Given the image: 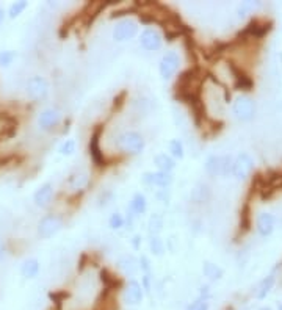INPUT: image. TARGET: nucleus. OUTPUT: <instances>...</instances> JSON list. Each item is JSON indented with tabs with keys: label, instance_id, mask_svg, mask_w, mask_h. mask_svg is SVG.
Returning <instances> with one entry per match:
<instances>
[{
	"label": "nucleus",
	"instance_id": "f257e3e1",
	"mask_svg": "<svg viewBox=\"0 0 282 310\" xmlns=\"http://www.w3.org/2000/svg\"><path fill=\"white\" fill-rule=\"evenodd\" d=\"M118 148L120 151H122L124 154H130V155H138L144 151V146H146V141H144L143 135H140L138 132L133 130H127L124 133H121L118 136Z\"/></svg>",
	"mask_w": 282,
	"mask_h": 310
},
{
	"label": "nucleus",
	"instance_id": "f03ea898",
	"mask_svg": "<svg viewBox=\"0 0 282 310\" xmlns=\"http://www.w3.org/2000/svg\"><path fill=\"white\" fill-rule=\"evenodd\" d=\"M49 89H50L49 81L41 76H33L25 83V93L33 102H41V100L47 99Z\"/></svg>",
	"mask_w": 282,
	"mask_h": 310
},
{
	"label": "nucleus",
	"instance_id": "7ed1b4c3",
	"mask_svg": "<svg viewBox=\"0 0 282 310\" xmlns=\"http://www.w3.org/2000/svg\"><path fill=\"white\" fill-rule=\"evenodd\" d=\"M232 157L229 155H212L208 157L205 161V171L207 174L210 176H229V172H232Z\"/></svg>",
	"mask_w": 282,
	"mask_h": 310
},
{
	"label": "nucleus",
	"instance_id": "20e7f679",
	"mask_svg": "<svg viewBox=\"0 0 282 310\" xmlns=\"http://www.w3.org/2000/svg\"><path fill=\"white\" fill-rule=\"evenodd\" d=\"M232 113L239 121H251L256 115V104L249 96H239L232 104Z\"/></svg>",
	"mask_w": 282,
	"mask_h": 310
},
{
	"label": "nucleus",
	"instance_id": "39448f33",
	"mask_svg": "<svg viewBox=\"0 0 282 310\" xmlns=\"http://www.w3.org/2000/svg\"><path fill=\"white\" fill-rule=\"evenodd\" d=\"M63 227L61 218L57 215H45L38 223V235L42 240H49L53 235H57Z\"/></svg>",
	"mask_w": 282,
	"mask_h": 310
},
{
	"label": "nucleus",
	"instance_id": "423d86ee",
	"mask_svg": "<svg viewBox=\"0 0 282 310\" xmlns=\"http://www.w3.org/2000/svg\"><path fill=\"white\" fill-rule=\"evenodd\" d=\"M179 65H180V60H179L177 53L166 52L165 55L160 58V63H159V72H160L161 78H165V80L171 78L179 71Z\"/></svg>",
	"mask_w": 282,
	"mask_h": 310
},
{
	"label": "nucleus",
	"instance_id": "0eeeda50",
	"mask_svg": "<svg viewBox=\"0 0 282 310\" xmlns=\"http://www.w3.org/2000/svg\"><path fill=\"white\" fill-rule=\"evenodd\" d=\"M138 32V25L132 19H122L120 21L113 29V39L118 42H124L132 39Z\"/></svg>",
	"mask_w": 282,
	"mask_h": 310
},
{
	"label": "nucleus",
	"instance_id": "6e6552de",
	"mask_svg": "<svg viewBox=\"0 0 282 310\" xmlns=\"http://www.w3.org/2000/svg\"><path fill=\"white\" fill-rule=\"evenodd\" d=\"M252 168H254V161H252V158L249 157V155L248 154H240L232 163V172L231 174L237 180H244L252 172Z\"/></svg>",
	"mask_w": 282,
	"mask_h": 310
},
{
	"label": "nucleus",
	"instance_id": "1a4fd4ad",
	"mask_svg": "<svg viewBox=\"0 0 282 310\" xmlns=\"http://www.w3.org/2000/svg\"><path fill=\"white\" fill-rule=\"evenodd\" d=\"M143 298H144V290L141 284L138 280L130 279L124 288V303L130 307H135L143 303Z\"/></svg>",
	"mask_w": 282,
	"mask_h": 310
},
{
	"label": "nucleus",
	"instance_id": "9d476101",
	"mask_svg": "<svg viewBox=\"0 0 282 310\" xmlns=\"http://www.w3.org/2000/svg\"><path fill=\"white\" fill-rule=\"evenodd\" d=\"M61 122V112L57 108H45L38 115V125L42 130H52Z\"/></svg>",
	"mask_w": 282,
	"mask_h": 310
},
{
	"label": "nucleus",
	"instance_id": "9b49d317",
	"mask_svg": "<svg viewBox=\"0 0 282 310\" xmlns=\"http://www.w3.org/2000/svg\"><path fill=\"white\" fill-rule=\"evenodd\" d=\"M140 44L143 49L149 52H156L161 47V36L156 29H146L140 35Z\"/></svg>",
	"mask_w": 282,
	"mask_h": 310
},
{
	"label": "nucleus",
	"instance_id": "f8f14e48",
	"mask_svg": "<svg viewBox=\"0 0 282 310\" xmlns=\"http://www.w3.org/2000/svg\"><path fill=\"white\" fill-rule=\"evenodd\" d=\"M52 199H53V185L50 182L41 185L33 194V202L38 208H47L52 202Z\"/></svg>",
	"mask_w": 282,
	"mask_h": 310
},
{
	"label": "nucleus",
	"instance_id": "ddd939ff",
	"mask_svg": "<svg viewBox=\"0 0 282 310\" xmlns=\"http://www.w3.org/2000/svg\"><path fill=\"white\" fill-rule=\"evenodd\" d=\"M143 180L149 185L154 187H161L166 188L172 184V174L171 172H163V171H157V172H146L143 177Z\"/></svg>",
	"mask_w": 282,
	"mask_h": 310
},
{
	"label": "nucleus",
	"instance_id": "4468645a",
	"mask_svg": "<svg viewBox=\"0 0 282 310\" xmlns=\"http://www.w3.org/2000/svg\"><path fill=\"white\" fill-rule=\"evenodd\" d=\"M256 227H257V232L262 236L271 235L273 231H275V216L271 213H267V212L260 213L256 220Z\"/></svg>",
	"mask_w": 282,
	"mask_h": 310
},
{
	"label": "nucleus",
	"instance_id": "2eb2a0df",
	"mask_svg": "<svg viewBox=\"0 0 282 310\" xmlns=\"http://www.w3.org/2000/svg\"><path fill=\"white\" fill-rule=\"evenodd\" d=\"M118 268H120L125 276H135L140 270V262L133 255H122L118 260Z\"/></svg>",
	"mask_w": 282,
	"mask_h": 310
},
{
	"label": "nucleus",
	"instance_id": "dca6fc26",
	"mask_svg": "<svg viewBox=\"0 0 282 310\" xmlns=\"http://www.w3.org/2000/svg\"><path fill=\"white\" fill-rule=\"evenodd\" d=\"M40 274V262L38 259H27L21 265V276L24 279H35Z\"/></svg>",
	"mask_w": 282,
	"mask_h": 310
},
{
	"label": "nucleus",
	"instance_id": "f3484780",
	"mask_svg": "<svg viewBox=\"0 0 282 310\" xmlns=\"http://www.w3.org/2000/svg\"><path fill=\"white\" fill-rule=\"evenodd\" d=\"M154 163H156L159 171H163V172H171L176 168V160L172 158L169 154H165V152L157 154L156 157H154Z\"/></svg>",
	"mask_w": 282,
	"mask_h": 310
},
{
	"label": "nucleus",
	"instance_id": "a211bd4d",
	"mask_svg": "<svg viewBox=\"0 0 282 310\" xmlns=\"http://www.w3.org/2000/svg\"><path fill=\"white\" fill-rule=\"evenodd\" d=\"M88 180H89V177H88V174L85 171H77V172H74V174L69 177L68 185H69L71 190L77 191V190H81L83 187H86Z\"/></svg>",
	"mask_w": 282,
	"mask_h": 310
},
{
	"label": "nucleus",
	"instance_id": "6ab92c4d",
	"mask_svg": "<svg viewBox=\"0 0 282 310\" xmlns=\"http://www.w3.org/2000/svg\"><path fill=\"white\" fill-rule=\"evenodd\" d=\"M202 274L210 280H220L224 274V271H223V268H220L212 262H204L202 263Z\"/></svg>",
	"mask_w": 282,
	"mask_h": 310
},
{
	"label": "nucleus",
	"instance_id": "aec40b11",
	"mask_svg": "<svg viewBox=\"0 0 282 310\" xmlns=\"http://www.w3.org/2000/svg\"><path fill=\"white\" fill-rule=\"evenodd\" d=\"M146 208H148L146 197H144V194H141V193H136L130 200V212L135 215H143L146 212Z\"/></svg>",
	"mask_w": 282,
	"mask_h": 310
},
{
	"label": "nucleus",
	"instance_id": "412c9836",
	"mask_svg": "<svg viewBox=\"0 0 282 310\" xmlns=\"http://www.w3.org/2000/svg\"><path fill=\"white\" fill-rule=\"evenodd\" d=\"M210 197V190H208L207 185L204 184H199L193 188L192 191V199L195 200L196 204H201V202H205V200Z\"/></svg>",
	"mask_w": 282,
	"mask_h": 310
},
{
	"label": "nucleus",
	"instance_id": "4be33fe9",
	"mask_svg": "<svg viewBox=\"0 0 282 310\" xmlns=\"http://www.w3.org/2000/svg\"><path fill=\"white\" fill-rule=\"evenodd\" d=\"M275 282H276L275 276H267L265 279H263L257 287V293H256L257 299H265L267 295L271 291L273 285H275Z\"/></svg>",
	"mask_w": 282,
	"mask_h": 310
},
{
	"label": "nucleus",
	"instance_id": "5701e85b",
	"mask_svg": "<svg viewBox=\"0 0 282 310\" xmlns=\"http://www.w3.org/2000/svg\"><path fill=\"white\" fill-rule=\"evenodd\" d=\"M89 154H91V157H93V160L97 163V165H101L102 163V154H101V148H99V132H94L93 136H91Z\"/></svg>",
	"mask_w": 282,
	"mask_h": 310
},
{
	"label": "nucleus",
	"instance_id": "b1692460",
	"mask_svg": "<svg viewBox=\"0 0 282 310\" xmlns=\"http://www.w3.org/2000/svg\"><path fill=\"white\" fill-rule=\"evenodd\" d=\"M163 229V216L160 213H152L148 221V231L151 235H159Z\"/></svg>",
	"mask_w": 282,
	"mask_h": 310
},
{
	"label": "nucleus",
	"instance_id": "393cba45",
	"mask_svg": "<svg viewBox=\"0 0 282 310\" xmlns=\"http://www.w3.org/2000/svg\"><path fill=\"white\" fill-rule=\"evenodd\" d=\"M149 249L154 255H157V257H161V255L165 254V243H163V240L159 235H151Z\"/></svg>",
	"mask_w": 282,
	"mask_h": 310
},
{
	"label": "nucleus",
	"instance_id": "a878e982",
	"mask_svg": "<svg viewBox=\"0 0 282 310\" xmlns=\"http://www.w3.org/2000/svg\"><path fill=\"white\" fill-rule=\"evenodd\" d=\"M27 8H29V2H25V0L14 2L8 8V17H10V19H16V17H19L27 10Z\"/></svg>",
	"mask_w": 282,
	"mask_h": 310
},
{
	"label": "nucleus",
	"instance_id": "bb28decb",
	"mask_svg": "<svg viewBox=\"0 0 282 310\" xmlns=\"http://www.w3.org/2000/svg\"><path fill=\"white\" fill-rule=\"evenodd\" d=\"M169 155L172 158H177V160H182L184 158V155H185V149H184V144H182L180 140H171L169 141Z\"/></svg>",
	"mask_w": 282,
	"mask_h": 310
},
{
	"label": "nucleus",
	"instance_id": "cd10ccee",
	"mask_svg": "<svg viewBox=\"0 0 282 310\" xmlns=\"http://www.w3.org/2000/svg\"><path fill=\"white\" fill-rule=\"evenodd\" d=\"M76 149H77L76 141H74V140H66V141H63V143L60 144L58 152H60L61 155H65V157H71V155H74Z\"/></svg>",
	"mask_w": 282,
	"mask_h": 310
},
{
	"label": "nucleus",
	"instance_id": "c85d7f7f",
	"mask_svg": "<svg viewBox=\"0 0 282 310\" xmlns=\"http://www.w3.org/2000/svg\"><path fill=\"white\" fill-rule=\"evenodd\" d=\"M17 53L14 50H2L0 52V66L8 68L13 65V61L16 60Z\"/></svg>",
	"mask_w": 282,
	"mask_h": 310
},
{
	"label": "nucleus",
	"instance_id": "c756f323",
	"mask_svg": "<svg viewBox=\"0 0 282 310\" xmlns=\"http://www.w3.org/2000/svg\"><path fill=\"white\" fill-rule=\"evenodd\" d=\"M124 223H125V220L120 212L112 213L110 218H108V226H110L113 231H120L121 227H124Z\"/></svg>",
	"mask_w": 282,
	"mask_h": 310
},
{
	"label": "nucleus",
	"instance_id": "7c9ffc66",
	"mask_svg": "<svg viewBox=\"0 0 282 310\" xmlns=\"http://www.w3.org/2000/svg\"><path fill=\"white\" fill-rule=\"evenodd\" d=\"M187 310H208V301L204 298H198L192 304H188Z\"/></svg>",
	"mask_w": 282,
	"mask_h": 310
},
{
	"label": "nucleus",
	"instance_id": "2f4dec72",
	"mask_svg": "<svg viewBox=\"0 0 282 310\" xmlns=\"http://www.w3.org/2000/svg\"><path fill=\"white\" fill-rule=\"evenodd\" d=\"M140 270L144 272V274H151L152 265H151V260H149L148 255H141V259H140Z\"/></svg>",
	"mask_w": 282,
	"mask_h": 310
},
{
	"label": "nucleus",
	"instance_id": "473e14b6",
	"mask_svg": "<svg viewBox=\"0 0 282 310\" xmlns=\"http://www.w3.org/2000/svg\"><path fill=\"white\" fill-rule=\"evenodd\" d=\"M256 6H257V3H252V2H244V3H242V6L239 8V16L242 17V16H244L246 13H251Z\"/></svg>",
	"mask_w": 282,
	"mask_h": 310
},
{
	"label": "nucleus",
	"instance_id": "72a5a7b5",
	"mask_svg": "<svg viewBox=\"0 0 282 310\" xmlns=\"http://www.w3.org/2000/svg\"><path fill=\"white\" fill-rule=\"evenodd\" d=\"M151 279H152L151 274H144L143 279H141V287L146 293H151Z\"/></svg>",
	"mask_w": 282,
	"mask_h": 310
},
{
	"label": "nucleus",
	"instance_id": "f704fd0d",
	"mask_svg": "<svg viewBox=\"0 0 282 310\" xmlns=\"http://www.w3.org/2000/svg\"><path fill=\"white\" fill-rule=\"evenodd\" d=\"M5 255H6V248H5V243L0 240V262H2L5 259Z\"/></svg>",
	"mask_w": 282,
	"mask_h": 310
},
{
	"label": "nucleus",
	"instance_id": "c9c22d12",
	"mask_svg": "<svg viewBox=\"0 0 282 310\" xmlns=\"http://www.w3.org/2000/svg\"><path fill=\"white\" fill-rule=\"evenodd\" d=\"M140 243H141V236H140V235H135V236H133V240H132L133 248H135V249H140Z\"/></svg>",
	"mask_w": 282,
	"mask_h": 310
},
{
	"label": "nucleus",
	"instance_id": "e433bc0d",
	"mask_svg": "<svg viewBox=\"0 0 282 310\" xmlns=\"http://www.w3.org/2000/svg\"><path fill=\"white\" fill-rule=\"evenodd\" d=\"M3 19H5V10H3V6L0 5V24L3 22Z\"/></svg>",
	"mask_w": 282,
	"mask_h": 310
},
{
	"label": "nucleus",
	"instance_id": "4c0bfd02",
	"mask_svg": "<svg viewBox=\"0 0 282 310\" xmlns=\"http://www.w3.org/2000/svg\"><path fill=\"white\" fill-rule=\"evenodd\" d=\"M260 310H271V309H270V307H262Z\"/></svg>",
	"mask_w": 282,
	"mask_h": 310
},
{
	"label": "nucleus",
	"instance_id": "58836bf2",
	"mask_svg": "<svg viewBox=\"0 0 282 310\" xmlns=\"http://www.w3.org/2000/svg\"><path fill=\"white\" fill-rule=\"evenodd\" d=\"M278 310H282V304H281V306H279V309H278Z\"/></svg>",
	"mask_w": 282,
	"mask_h": 310
}]
</instances>
